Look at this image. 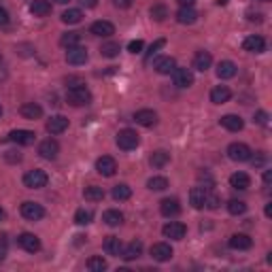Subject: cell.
<instances>
[{
    "label": "cell",
    "mask_w": 272,
    "mask_h": 272,
    "mask_svg": "<svg viewBox=\"0 0 272 272\" xmlns=\"http://www.w3.org/2000/svg\"><path fill=\"white\" fill-rule=\"evenodd\" d=\"M66 102L73 107H85L92 102V92L85 85H70L66 92Z\"/></svg>",
    "instance_id": "6da1fadb"
},
{
    "label": "cell",
    "mask_w": 272,
    "mask_h": 272,
    "mask_svg": "<svg viewBox=\"0 0 272 272\" xmlns=\"http://www.w3.org/2000/svg\"><path fill=\"white\" fill-rule=\"evenodd\" d=\"M47 183H49V177H47L45 170H40V168L28 170V173L24 175V185L28 190H43Z\"/></svg>",
    "instance_id": "7a4b0ae2"
},
{
    "label": "cell",
    "mask_w": 272,
    "mask_h": 272,
    "mask_svg": "<svg viewBox=\"0 0 272 272\" xmlns=\"http://www.w3.org/2000/svg\"><path fill=\"white\" fill-rule=\"evenodd\" d=\"M115 140H117V147L123 149V151H132V149H136V147H138V142H140L138 134H136L134 130H130V128H123V130H119Z\"/></svg>",
    "instance_id": "3957f363"
},
{
    "label": "cell",
    "mask_w": 272,
    "mask_h": 272,
    "mask_svg": "<svg viewBox=\"0 0 272 272\" xmlns=\"http://www.w3.org/2000/svg\"><path fill=\"white\" fill-rule=\"evenodd\" d=\"M251 155H253V151L245 142H232V145L227 147V157H230L232 162H249Z\"/></svg>",
    "instance_id": "277c9868"
},
{
    "label": "cell",
    "mask_w": 272,
    "mask_h": 272,
    "mask_svg": "<svg viewBox=\"0 0 272 272\" xmlns=\"http://www.w3.org/2000/svg\"><path fill=\"white\" fill-rule=\"evenodd\" d=\"M22 217L24 219H28V221H40L43 217H45V208H43V204H38V202H24L22 204Z\"/></svg>",
    "instance_id": "5b68a950"
},
{
    "label": "cell",
    "mask_w": 272,
    "mask_h": 272,
    "mask_svg": "<svg viewBox=\"0 0 272 272\" xmlns=\"http://www.w3.org/2000/svg\"><path fill=\"white\" fill-rule=\"evenodd\" d=\"M96 170H98V175H102V177H113V175L117 173L115 157H111V155L98 157V160H96Z\"/></svg>",
    "instance_id": "8992f818"
},
{
    "label": "cell",
    "mask_w": 272,
    "mask_h": 272,
    "mask_svg": "<svg viewBox=\"0 0 272 272\" xmlns=\"http://www.w3.org/2000/svg\"><path fill=\"white\" fill-rule=\"evenodd\" d=\"M162 234L170 240H183L185 234H187V227H185L181 221H170L162 227Z\"/></svg>",
    "instance_id": "52a82bcc"
},
{
    "label": "cell",
    "mask_w": 272,
    "mask_h": 272,
    "mask_svg": "<svg viewBox=\"0 0 272 272\" xmlns=\"http://www.w3.org/2000/svg\"><path fill=\"white\" fill-rule=\"evenodd\" d=\"M58 153H60V145H58V140H53V138H45L38 145V155L43 160H55Z\"/></svg>",
    "instance_id": "ba28073f"
},
{
    "label": "cell",
    "mask_w": 272,
    "mask_h": 272,
    "mask_svg": "<svg viewBox=\"0 0 272 272\" xmlns=\"http://www.w3.org/2000/svg\"><path fill=\"white\" fill-rule=\"evenodd\" d=\"M17 245H19L24 251H28V253H36V251H40V240H38V236H34L32 232H24V234H19V236H17Z\"/></svg>",
    "instance_id": "9c48e42d"
},
{
    "label": "cell",
    "mask_w": 272,
    "mask_h": 272,
    "mask_svg": "<svg viewBox=\"0 0 272 272\" xmlns=\"http://www.w3.org/2000/svg\"><path fill=\"white\" fill-rule=\"evenodd\" d=\"M88 49L85 47H81V45H77V47H70L68 51H66V62L68 64H73V66H81V64H85L88 62Z\"/></svg>",
    "instance_id": "30bf717a"
},
{
    "label": "cell",
    "mask_w": 272,
    "mask_h": 272,
    "mask_svg": "<svg viewBox=\"0 0 272 272\" xmlns=\"http://www.w3.org/2000/svg\"><path fill=\"white\" fill-rule=\"evenodd\" d=\"M173 81L177 88H192L194 85V73L190 68H175L173 70Z\"/></svg>",
    "instance_id": "8fae6325"
},
{
    "label": "cell",
    "mask_w": 272,
    "mask_h": 272,
    "mask_svg": "<svg viewBox=\"0 0 272 272\" xmlns=\"http://www.w3.org/2000/svg\"><path fill=\"white\" fill-rule=\"evenodd\" d=\"M34 138H36V134H34L32 130H13V132L7 136V140L15 142V145H22V147L32 145Z\"/></svg>",
    "instance_id": "7c38bea8"
},
{
    "label": "cell",
    "mask_w": 272,
    "mask_h": 272,
    "mask_svg": "<svg viewBox=\"0 0 272 272\" xmlns=\"http://www.w3.org/2000/svg\"><path fill=\"white\" fill-rule=\"evenodd\" d=\"M242 49L249 53H264L266 51V40L260 34H251L242 40Z\"/></svg>",
    "instance_id": "4fadbf2b"
},
{
    "label": "cell",
    "mask_w": 272,
    "mask_h": 272,
    "mask_svg": "<svg viewBox=\"0 0 272 272\" xmlns=\"http://www.w3.org/2000/svg\"><path fill=\"white\" fill-rule=\"evenodd\" d=\"M134 121L142 128H153L157 123V113L151 109H140L134 113Z\"/></svg>",
    "instance_id": "5bb4252c"
},
{
    "label": "cell",
    "mask_w": 272,
    "mask_h": 272,
    "mask_svg": "<svg viewBox=\"0 0 272 272\" xmlns=\"http://www.w3.org/2000/svg\"><path fill=\"white\" fill-rule=\"evenodd\" d=\"M151 257L155 262H168L170 257H173V247H170L168 242H155L151 247Z\"/></svg>",
    "instance_id": "9a60e30c"
},
{
    "label": "cell",
    "mask_w": 272,
    "mask_h": 272,
    "mask_svg": "<svg viewBox=\"0 0 272 272\" xmlns=\"http://www.w3.org/2000/svg\"><path fill=\"white\" fill-rule=\"evenodd\" d=\"M45 128H47L49 134H62V132L68 130V119L64 115H53V117L47 119V125Z\"/></svg>",
    "instance_id": "2e32d148"
},
{
    "label": "cell",
    "mask_w": 272,
    "mask_h": 272,
    "mask_svg": "<svg viewBox=\"0 0 272 272\" xmlns=\"http://www.w3.org/2000/svg\"><path fill=\"white\" fill-rule=\"evenodd\" d=\"M153 68L160 75H173V70L177 68V62H175V58H170V55H162V58H157L153 62Z\"/></svg>",
    "instance_id": "e0dca14e"
},
{
    "label": "cell",
    "mask_w": 272,
    "mask_h": 272,
    "mask_svg": "<svg viewBox=\"0 0 272 272\" xmlns=\"http://www.w3.org/2000/svg\"><path fill=\"white\" fill-rule=\"evenodd\" d=\"M227 245H230L232 249L236 251H247L253 247V238L247 236V234H232L230 240H227Z\"/></svg>",
    "instance_id": "ac0fdd59"
},
{
    "label": "cell",
    "mask_w": 272,
    "mask_h": 272,
    "mask_svg": "<svg viewBox=\"0 0 272 272\" xmlns=\"http://www.w3.org/2000/svg\"><path fill=\"white\" fill-rule=\"evenodd\" d=\"M90 32L94 36H111V34H115V26L107 19H100V22H94L90 26Z\"/></svg>",
    "instance_id": "d6986e66"
},
{
    "label": "cell",
    "mask_w": 272,
    "mask_h": 272,
    "mask_svg": "<svg viewBox=\"0 0 272 272\" xmlns=\"http://www.w3.org/2000/svg\"><path fill=\"white\" fill-rule=\"evenodd\" d=\"M230 98H232V92L227 85H217V88L211 90V102L213 104H225Z\"/></svg>",
    "instance_id": "ffe728a7"
},
{
    "label": "cell",
    "mask_w": 272,
    "mask_h": 272,
    "mask_svg": "<svg viewBox=\"0 0 272 272\" xmlns=\"http://www.w3.org/2000/svg\"><path fill=\"white\" fill-rule=\"evenodd\" d=\"M160 211H162L164 217H177L181 213V204H179L177 198H166L160 202Z\"/></svg>",
    "instance_id": "44dd1931"
},
{
    "label": "cell",
    "mask_w": 272,
    "mask_h": 272,
    "mask_svg": "<svg viewBox=\"0 0 272 272\" xmlns=\"http://www.w3.org/2000/svg\"><path fill=\"white\" fill-rule=\"evenodd\" d=\"M19 113H22L24 119H32L34 121V119H40L43 117V107L36 104V102H26V104H22Z\"/></svg>",
    "instance_id": "7402d4cb"
},
{
    "label": "cell",
    "mask_w": 272,
    "mask_h": 272,
    "mask_svg": "<svg viewBox=\"0 0 272 272\" xmlns=\"http://www.w3.org/2000/svg\"><path fill=\"white\" fill-rule=\"evenodd\" d=\"M221 125L225 128L227 132H240L242 128H245V121H242V117H238V115H223L221 117Z\"/></svg>",
    "instance_id": "603a6c76"
},
{
    "label": "cell",
    "mask_w": 272,
    "mask_h": 272,
    "mask_svg": "<svg viewBox=\"0 0 272 272\" xmlns=\"http://www.w3.org/2000/svg\"><path fill=\"white\" fill-rule=\"evenodd\" d=\"M211 64H213V55L208 53V51H198L196 55H194V68L196 70H200V73H204V70H208L211 68Z\"/></svg>",
    "instance_id": "cb8c5ba5"
},
{
    "label": "cell",
    "mask_w": 272,
    "mask_h": 272,
    "mask_svg": "<svg viewBox=\"0 0 272 272\" xmlns=\"http://www.w3.org/2000/svg\"><path fill=\"white\" fill-rule=\"evenodd\" d=\"M142 255V242L140 240H132L123 251H121V257L125 262H132V260H138Z\"/></svg>",
    "instance_id": "d4e9b609"
},
{
    "label": "cell",
    "mask_w": 272,
    "mask_h": 272,
    "mask_svg": "<svg viewBox=\"0 0 272 272\" xmlns=\"http://www.w3.org/2000/svg\"><path fill=\"white\" fill-rule=\"evenodd\" d=\"M30 13L34 17H47L51 13V3H49V0H32V3H30Z\"/></svg>",
    "instance_id": "484cf974"
},
{
    "label": "cell",
    "mask_w": 272,
    "mask_h": 272,
    "mask_svg": "<svg viewBox=\"0 0 272 272\" xmlns=\"http://www.w3.org/2000/svg\"><path fill=\"white\" fill-rule=\"evenodd\" d=\"M102 249H104L107 255H115V257H119L121 251H123V245H121V240H119L117 236H107Z\"/></svg>",
    "instance_id": "4316f807"
},
{
    "label": "cell",
    "mask_w": 272,
    "mask_h": 272,
    "mask_svg": "<svg viewBox=\"0 0 272 272\" xmlns=\"http://www.w3.org/2000/svg\"><path fill=\"white\" fill-rule=\"evenodd\" d=\"M230 185H232L234 190L245 192V190L251 187V177H249L247 173H234V175L230 177Z\"/></svg>",
    "instance_id": "83f0119b"
},
{
    "label": "cell",
    "mask_w": 272,
    "mask_h": 272,
    "mask_svg": "<svg viewBox=\"0 0 272 272\" xmlns=\"http://www.w3.org/2000/svg\"><path fill=\"white\" fill-rule=\"evenodd\" d=\"M196 19H198V13L194 11V7H181L179 13H177V22L183 24V26L196 24Z\"/></svg>",
    "instance_id": "f1b7e54d"
},
{
    "label": "cell",
    "mask_w": 272,
    "mask_h": 272,
    "mask_svg": "<svg viewBox=\"0 0 272 272\" xmlns=\"http://www.w3.org/2000/svg\"><path fill=\"white\" fill-rule=\"evenodd\" d=\"M204 200H206V187H194L190 192V204L194 208H204Z\"/></svg>",
    "instance_id": "f546056e"
},
{
    "label": "cell",
    "mask_w": 272,
    "mask_h": 272,
    "mask_svg": "<svg viewBox=\"0 0 272 272\" xmlns=\"http://www.w3.org/2000/svg\"><path fill=\"white\" fill-rule=\"evenodd\" d=\"M168 162H170V153H168V151H164V149L153 151V153H151V157H149V164H151L153 168H164Z\"/></svg>",
    "instance_id": "4dcf8cb0"
},
{
    "label": "cell",
    "mask_w": 272,
    "mask_h": 272,
    "mask_svg": "<svg viewBox=\"0 0 272 272\" xmlns=\"http://www.w3.org/2000/svg\"><path fill=\"white\" fill-rule=\"evenodd\" d=\"M102 221H104L107 225H111V227H117V225L123 223V213H121V211H115V208H109V211H104V215H102Z\"/></svg>",
    "instance_id": "1f68e13d"
},
{
    "label": "cell",
    "mask_w": 272,
    "mask_h": 272,
    "mask_svg": "<svg viewBox=\"0 0 272 272\" xmlns=\"http://www.w3.org/2000/svg\"><path fill=\"white\" fill-rule=\"evenodd\" d=\"M236 75V64L230 60H223L217 64V77L219 79H232Z\"/></svg>",
    "instance_id": "d6a6232c"
},
{
    "label": "cell",
    "mask_w": 272,
    "mask_h": 272,
    "mask_svg": "<svg viewBox=\"0 0 272 272\" xmlns=\"http://www.w3.org/2000/svg\"><path fill=\"white\" fill-rule=\"evenodd\" d=\"M119 51H121V47H119V43H115V40L102 43V47H100V55H102V58H117Z\"/></svg>",
    "instance_id": "836d02e7"
},
{
    "label": "cell",
    "mask_w": 272,
    "mask_h": 272,
    "mask_svg": "<svg viewBox=\"0 0 272 272\" xmlns=\"http://www.w3.org/2000/svg\"><path fill=\"white\" fill-rule=\"evenodd\" d=\"M83 196H85V200H88V202H100V200L104 198V190L98 187V185H90V187H85Z\"/></svg>",
    "instance_id": "e575fe53"
},
{
    "label": "cell",
    "mask_w": 272,
    "mask_h": 272,
    "mask_svg": "<svg viewBox=\"0 0 272 272\" xmlns=\"http://www.w3.org/2000/svg\"><path fill=\"white\" fill-rule=\"evenodd\" d=\"M130 196H132V187H130V185L119 183V185L113 187V198L119 200V202H123V200H130Z\"/></svg>",
    "instance_id": "d590c367"
},
{
    "label": "cell",
    "mask_w": 272,
    "mask_h": 272,
    "mask_svg": "<svg viewBox=\"0 0 272 272\" xmlns=\"http://www.w3.org/2000/svg\"><path fill=\"white\" fill-rule=\"evenodd\" d=\"M79 43H81V32H66V34L60 36V45L66 47V49L77 47Z\"/></svg>",
    "instance_id": "8d00e7d4"
},
{
    "label": "cell",
    "mask_w": 272,
    "mask_h": 272,
    "mask_svg": "<svg viewBox=\"0 0 272 272\" xmlns=\"http://www.w3.org/2000/svg\"><path fill=\"white\" fill-rule=\"evenodd\" d=\"M81 19H83L81 9H68V11L62 13V22L68 24V26H75V24H79Z\"/></svg>",
    "instance_id": "74e56055"
},
{
    "label": "cell",
    "mask_w": 272,
    "mask_h": 272,
    "mask_svg": "<svg viewBox=\"0 0 272 272\" xmlns=\"http://www.w3.org/2000/svg\"><path fill=\"white\" fill-rule=\"evenodd\" d=\"M147 187L151 192H164V190H168V179L166 177H151L147 181Z\"/></svg>",
    "instance_id": "f35d334b"
},
{
    "label": "cell",
    "mask_w": 272,
    "mask_h": 272,
    "mask_svg": "<svg viewBox=\"0 0 272 272\" xmlns=\"http://www.w3.org/2000/svg\"><path fill=\"white\" fill-rule=\"evenodd\" d=\"M92 219H94V213L88 211V208H79L75 213V223L77 225H88V223H92Z\"/></svg>",
    "instance_id": "ab89813d"
},
{
    "label": "cell",
    "mask_w": 272,
    "mask_h": 272,
    "mask_svg": "<svg viewBox=\"0 0 272 272\" xmlns=\"http://www.w3.org/2000/svg\"><path fill=\"white\" fill-rule=\"evenodd\" d=\"M88 268L92 272H102V270H107V262L100 255H94V257H90V260H88Z\"/></svg>",
    "instance_id": "60d3db41"
},
{
    "label": "cell",
    "mask_w": 272,
    "mask_h": 272,
    "mask_svg": "<svg viewBox=\"0 0 272 272\" xmlns=\"http://www.w3.org/2000/svg\"><path fill=\"white\" fill-rule=\"evenodd\" d=\"M227 213L230 215H242V213H247V204L242 202V200H230V202H227Z\"/></svg>",
    "instance_id": "b9f144b4"
},
{
    "label": "cell",
    "mask_w": 272,
    "mask_h": 272,
    "mask_svg": "<svg viewBox=\"0 0 272 272\" xmlns=\"http://www.w3.org/2000/svg\"><path fill=\"white\" fill-rule=\"evenodd\" d=\"M149 13H151V17H153L155 22H164V19L168 17V9H166L164 5H153Z\"/></svg>",
    "instance_id": "7bdbcfd3"
},
{
    "label": "cell",
    "mask_w": 272,
    "mask_h": 272,
    "mask_svg": "<svg viewBox=\"0 0 272 272\" xmlns=\"http://www.w3.org/2000/svg\"><path fill=\"white\" fill-rule=\"evenodd\" d=\"M219 204H221L219 196L206 190V200H204V206H206V208H211V211H215V208H219Z\"/></svg>",
    "instance_id": "ee69618b"
},
{
    "label": "cell",
    "mask_w": 272,
    "mask_h": 272,
    "mask_svg": "<svg viewBox=\"0 0 272 272\" xmlns=\"http://www.w3.org/2000/svg\"><path fill=\"white\" fill-rule=\"evenodd\" d=\"M164 45H166V40H164V38H157V40L153 43V45L149 47V51H147V55H145V62H149V60H151L153 55H155L157 51H160V49H162Z\"/></svg>",
    "instance_id": "f6af8a7d"
},
{
    "label": "cell",
    "mask_w": 272,
    "mask_h": 272,
    "mask_svg": "<svg viewBox=\"0 0 272 272\" xmlns=\"http://www.w3.org/2000/svg\"><path fill=\"white\" fill-rule=\"evenodd\" d=\"M7 251H9V238L7 234H0V262L7 257Z\"/></svg>",
    "instance_id": "bcb514c9"
},
{
    "label": "cell",
    "mask_w": 272,
    "mask_h": 272,
    "mask_svg": "<svg viewBox=\"0 0 272 272\" xmlns=\"http://www.w3.org/2000/svg\"><path fill=\"white\" fill-rule=\"evenodd\" d=\"M253 121L260 123V125H268V113H266V111H257L255 117H253Z\"/></svg>",
    "instance_id": "7dc6e473"
},
{
    "label": "cell",
    "mask_w": 272,
    "mask_h": 272,
    "mask_svg": "<svg viewBox=\"0 0 272 272\" xmlns=\"http://www.w3.org/2000/svg\"><path fill=\"white\" fill-rule=\"evenodd\" d=\"M128 51H130V53H140V51H142V40H140V38L132 40L130 45H128Z\"/></svg>",
    "instance_id": "c3c4849f"
},
{
    "label": "cell",
    "mask_w": 272,
    "mask_h": 272,
    "mask_svg": "<svg viewBox=\"0 0 272 272\" xmlns=\"http://www.w3.org/2000/svg\"><path fill=\"white\" fill-rule=\"evenodd\" d=\"M134 0H113V5H115L117 9H130Z\"/></svg>",
    "instance_id": "681fc988"
},
{
    "label": "cell",
    "mask_w": 272,
    "mask_h": 272,
    "mask_svg": "<svg viewBox=\"0 0 272 272\" xmlns=\"http://www.w3.org/2000/svg\"><path fill=\"white\" fill-rule=\"evenodd\" d=\"M5 157H7V162H19V160H22V155H19L17 151H7Z\"/></svg>",
    "instance_id": "f907efd6"
},
{
    "label": "cell",
    "mask_w": 272,
    "mask_h": 272,
    "mask_svg": "<svg viewBox=\"0 0 272 272\" xmlns=\"http://www.w3.org/2000/svg\"><path fill=\"white\" fill-rule=\"evenodd\" d=\"M7 24H9V13H7V9L0 7V26H7Z\"/></svg>",
    "instance_id": "816d5d0a"
},
{
    "label": "cell",
    "mask_w": 272,
    "mask_h": 272,
    "mask_svg": "<svg viewBox=\"0 0 272 272\" xmlns=\"http://www.w3.org/2000/svg\"><path fill=\"white\" fill-rule=\"evenodd\" d=\"M79 5L85 7V9H94L98 5V0H79Z\"/></svg>",
    "instance_id": "f5cc1de1"
},
{
    "label": "cell",
    "mask_w": 272,
    "mask_h": 272,
    "mask_svg": "<svg viewBox=\"0 0 272 272\" xmlns=\"http://www.w3.org/2000/svg\"><path fill=\"white\" fill-rule=\"evenodd\" d=\"M177 3H179L181 7H194L196 0H177Z\"/></svg>",
    "instance_id": "db71d44e"
},
{
    "label": "cell",
    "mask_w": 272,
    "mask_h": 272,
    "mask_svg": "<svg viewBox=\"0 0 272 272\" xmlns=\"http://www.w3.org/2000/svg\"><path fill=\"white\" fill-rule=\"evenodd\" d=\"M270 179H272V173H270V170H266V173H264V183L268 185V183H270Z\"/></svg>",
    "instance_id": "11a10c76"
},
{
    "label": "cell",
    "mask_w": 272,
    "mask_h": 272,
    "mask_svg": "<svg viewBox=\"0 0 272 272\" xmlns=\"http://www.w3.org/2000/svg\"><path fill=\"white\" fill-rule=\"evenodd\" d=\"M272 215V204H266V217H270Z\"/></svg>",
    "instance_id": "9f6ffc18"
},
{
    "label": "cell",
    "mask_w": 272,
    "mask_h": 272,
    "mask_svg": "<svg viewBox=\"0 0 272 272\" xmlns=\"http://www.w3.org/2000/svg\"><path fill=\"white\" fill-rule=\"evenodd\" d=\"M53 3H58V5H66L68 0H53Z\"/></svg>",
    "instance_id": "6f0895ef"
},
{
    "label": "cell",
    "mask_w": 272,
    "mask_h": 272,
    "mask_svg": "<svg viewBox=\"0 0 272 272\" xmlns=\"http://www.w3.org/2000/svg\"><path fill=\"white\" fill-rule=\"evenodd\" d=\"M3 219H5V211H3V208H0V221H3Z\"/></svg>",
    "instance_id": "680465c9"
},
{
    "label": "cell",
    "mask_w": 272,
    "mask_h": 272,
    "mask_svg": "<svg viewBox=\"0 0 272 272\" xmlns=\"http://www.w3.org/2000/svg\"><path fill=\"white\" fill-rule=\"evenodd\" d=\"M217 3H219V5H227V0H217Z\"/></svg>",
    "instance_id": "91938a15"
},
{
    "label": "cell",
    "mask_w": 272,
    "mask_h": 272,
    "mask_svg": "<svg viewBox=\"0 0 272 272\" xmlns=\"http://www.w3.org/2000/svg\"><path fill=\"white\" fill-rule=\"evenodd\" d=\"M0 117H3V104H0Z\"/></svg>",
    "instance_id": "94428289"
},
{
    "label": "cell",
    "mask_w": 272,
    "mask_h": 272,
    "mask_svg": "<svg viewBox=\"0 0 272 272\" xmlns=\"http://www.w3.org/2000/svg\"><path fill=\"white\" fill-rule=\"evenodd\" d=\"M260 3H270V0H260Z\"/></svg>",
    "instance_id": "6125c7cd"
}]
</instances>
